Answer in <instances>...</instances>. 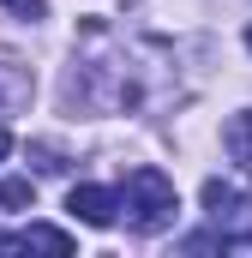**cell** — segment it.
Returning a JSON list of instances; mask_svg holds the SVG:
<instances>
[{"label":"cell","instance_id":"6da1fadb","mask_svg":"<svg viewBox=\"0 0 252 258\" xmlns=\"http://www.w3.org/2000/svg\"><path fill=\"white\" fill-rule=\"evenodd\" d=\"M120 210H126V222H132L138 234H162V228L174 222V210H180V192H174V180H168L162 168L138 162V168L126 174V186H120Z\"/></svg>","mask_w":252,"mask_h":258},{"label":"cell","instance_id":"7a4b0ae2","mask_svg":"<svg viewBox=\"0 0 252 258\" xmlns=\"http://www.w3.org/2000/svg\"><path fill=\"white\" fill-rule=\"evenodd\" d=\"M66 210H72L84 228H114L120 192H108V186H72V192H66Z\"/></svg>","mask_w":252,"mask_h":258},{"label":"cell","instance_id":"3957f363","mask_svg":"<svg viewBox=\"0 0 252 258\" xmlns=\"http://www.w3.org/2000/svg\"><path fill=\"white\" fill-rule=\"evenodd\" d=\"M222 144H228V156H234V162H246V168H252V108L228 120V132H222Z\"/></svg>","mask_w":252,"mask_h":258},{"label":"cell","instance_id":"277c9868","mask_svg":"<svg viewBox=\"0 0 252 258\" xmlns=\"http://www.w3.org/2000/svg\"><path fill=\"white\" fill-rule=\"evenodd\" d=\"M18 246H48V252H72V234H66V228H42V222H36V228H24V234H18Z\"/></svg>","mask_w":252,"mask_h":258},{"label":"cell","instance_id":"5b68a950","mask_svg":"<svg viewBox=\"0 0 252 258\" xmlns=\"http://www.w3.org/2000/svg\"><path fill=\"white\" fill-rule=\"evenodd\" d=\"M30 198H36V186H30V180H0V210H24Z\"/></svg>","mask_w":252,"mask_h":258},{"label":"cell","instance_id":"8992f818","mask_svg":"<svg viewBox=\"0 0 252 258\" xmlns=\"http://www.w3.org/2000/svg\"><path fill=\"white\" fill-rule=\"evenodd\" d=\"M0 6H12V12H18V18H42V12H48V6H42V0H0Z\"/></svg>","mask_w":252,"mask_h":258},{"label":"cell","instance_id":"52a82bcc","mask_svg":"<svg viewBox=\"0 0 252 258\" xmlns=\"http://www.w3.org/2000/svg\"><path fill=\"white\" fill-rule=\"evenodd\" d=\"M6 150H12V132H6V126H0V162H6Z\"/></svg>","mask_w":252,"mask_h":258},{"label":"cell","instance_id":"ba28073f","mask_svg":"<svg viewBox=\"0 0 252 258\" xmlns=\"http://www.w3.org/2000/svg\"><path fill=\"white\" fill-rule=\"evenodd\" d=\"M246 48H252V30H246Z\"/></svg>","mask_w":252,"mask_h":258}]
</instances>
